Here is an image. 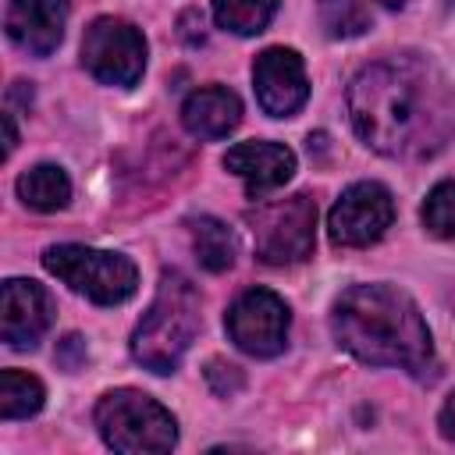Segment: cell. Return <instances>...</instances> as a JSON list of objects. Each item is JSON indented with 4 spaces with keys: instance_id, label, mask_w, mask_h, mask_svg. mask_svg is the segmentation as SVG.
Returning a JSON list of instances; mask_svg holds the SVG:
<instances>
[{
    "instance_id": "obj_1",
    "label": "cell",
    "mask_w": 455,
    "mask_h": 455,
    "mask_svg": "<svg viewBox=\"0 0 455 455\" xmlns=\"http://www.w3.org/2000/svg\"><path fill=\"white\" fill-rule=\"evenodd\" d=\"M348 117L355 135L380 156H434L451 128L455 103L444 78L419 57H387L366 64L348 85Z\"/></svg>"
},
{
    "instance_id": "obj_2",
    "label": "cell",
    "mask_w": 455,
    "mask_h": 455,
    "mask_svg": "<svg viewBox=\"0 0 455 455\" xmlns=\"http://www.w3.org/2000/svg\"><path fill=\"white\" fill-rule=\"evenodd\" d=\"M334 341L366 366H398L412 377L434 373V338L419 306L395 284H352L331 309Z\"/></svg>"
},
{
    "instance_id": "obj_3",
    "label": "cell",
    "mask_w": 455,
    "mask_h": 455,
    "mask_svg": "<svg viewBox=\"0 0 455 455\" xmlns=\"http://www.w3.org/2000/svg\"><path fill=\"white\" fill-rule=\"evenodd\" d=\"M196 334H199V291L185 274L164 270L153 306L146 309V316L132 334V355L153 373H174Z\"/></svg>"
},
{
    "instance_id": "obj_4",
    "label": "cell",
    "mask_w": 455,
    "mask_h": 455,
    "mask_svg": "<svg viewBox=\"0 0 455 455\" xmlns=\"http://www.w3.org/2000/svg\"><path fill=\"white\" fill-rule=\"evenodd\" d=\"M92 419H96L103 444L121 455H142V451L160 455L178 444L174 416L156 398H149L146 391H135V387L107 391L96 402Z\"/></svg>"
},
{
    "instance_id": "obj_5",
    "label": "cell",
    "mask_w": 455,
    "mask_h": 455,
    "mask_svg": "<svg viewBox=\"0 0 455 455\" xmlns=\"http://www.w3.org/2000/svg\"><path fill=\"white\" fill-rule=\"evenodd\" d=\"M43 267L60 277L71 291L92 299L96 306H121L135 295L139 288V270L128 256L107 252V249H89V245H50L43 252Z\"/></svg>"
},
{
    "instance_id": "obj_6",
    "label": "cell",
    "mask_w": 455,
    "mask_h": 455,
    "mask_svg": "<svg viewBox=\"0 0 455 455\" xmlns=\"http://www.w3.org/2000/svg\"><path fill=\"white\" fill-rule=\"evenodd\" d=\"M256 256L267 267H291L313 256L316 242V203L306 192H295L277 203H263L252 213Z\"/></svg>"
},
{
    "instance_id": "obj_7",
    "label": "cell",
    "mask_w": 455,
    "mask_h": 455,
    "mask_svg": "<svg viewBox=\"0 0 455 455\" xmlns=\"http://www.w3.org/2000/svg\"><path fill=\"white\" fill-rule=\"evenodd\" d=\"M82 68L103 85H135L146 71V39L124 18H96L82 36Z\"/></svg>"
},
{
    "instance_id": "obj_8",
    "label": "cell",
    "mask_w": 455,
    "mask_h": 455,
    "mask_svg": "<svg viewBox=\"0 0 455 455\" xmlns=\"http://www.w3.org/2000/svg\"><path fill=\"white\" fill-rule=\"evenodd\" d=\"M228 338L256 359H270L277 352H284L288 341V306L281 295H274L270 288H249L242 291L228 316H224Z\"/></svg>"
},
{
    "instance_id": "obj_9",
    "label": "cell",
    "mask_w": 455,
    "mask_h": 455,
    "mask_svg": "<svg viewBox=\"0 0 455 455\" xmlns=\"http://www.w3.org/2000/svg\"><path fill=\"white\" fill-rule=\"evenodd\" d=\"M395 220L391 192L380 181H355L341 192V199L331 206L327 235L334 245L363 249L384 238V231Z\"/></svg>"
},
{
    "instance_id": "obj_10",
    "label": "cell",
    "mask_w": 455,
    "mask_h": 455,
    "mask_svg": "<svg viewBox=\"0 0 455 455\" xmlns=\"http://www.w3.org/2000/svg\"><path fill=\"white\" fill-rule=\"evenodd\" d=\"M252 89L270 117H291L309 96L302 57L288 46H267L252 64Z\"/></svg>"
},
{
    "instance_id": "obj_11",
    "label": "cell",
    "mask_w": 455,
    "mask_h": 455,
    "mask_svg": "<svg viewBox=\"0 0 455 455\" xmlns=\"http://www.w3.org/2000/svg\"><path fill=\"white\" fill-rule=\"evenodd\" d=\"M53 320L50 295L43 284L25 277H7L0 295V334L11 348H36V341L46 334Z\"/></svg>"
},
{
    "instance_id": "obj_12",
    "label": "cell",
    "mask_w": 455,
    "mask_h": 455,
    "mask_svg": "<svg viewBox=\"0 0 455 455\" xmlns=\"http://www.w3.org/2000/svg\"><path fill=\"white\" fill-rule=\"evenodd\" d=\"M68 25V0H11L4 14L7 39L32 53V57H50Z\"/></svg>"
},
{
    "instance_id": "obj_13",
    "label": "cell",
    "mask_w": 455,
    "mask_h": 455,
    "mask_svg": "<svg viewBox=\"0 0 455 455\" xmlns=\"http://www.w3.org/2000/svg\"><path fill=\"white\" fill-rule=\"evenodd\" d=\"M224 167L245 181V192L249 199H259L274 188H281L291 174H295V153L281 142H263V139H252V142H238L224 153Z\"/></svg>"
},
{
    "instance_id": "obj_14",
    "label": "cell",
    "mask_w": 455,
    "mask_h": 455,
    "mask_svg": "<svg viewBox=\"0 0 455 455\" xmlns=\"http://www.w3.org/2000/svg\"><path fill=\"white\" fill-rule=\"evenodd\" d=\"M242 121V100L228 85H203L181 103V124L196 139H224Z\"/></svg>"
},
{
    "instance_id": "obj_15",
    "label": "cell",
    "mask_w": 455,
    "mask_h": 455,
    "mask_svg": "<svg viewBox=\"0 0 455 455\" xmlns=\"http://www.w3.org/2000/svg\"><path fill=\"white\" fill-rule=\"evenodd\" d=\"M18 199L36 210V213H53L64 210L71 199V181L64 174V167L57 164H36L32 171H25L18 178Z\"/></svg>"
},
{
    "instance_id": "obj_16",
    "label": "cell",
    "mask_w": 455,
    "mask_h": 455,
    "mask_svg": "<svg viewBox=\"0 0 455 455\" xmlns=\"http://www.w3.org/2000/svg\"><path fill=\"white\" fill-rule=\"evenodd\" d=\"M192 249H196L199 267L210 270V274L231 270V263L238 256L235 231L224 220H217V217H196L192 220Z\"/></svg>"
},
{
    "instance_id": "obj_17",
    "label": "cell",
    "mask_w": 455,
    "mask_h": 455,
    "mask_svg": "<svg viewBox=\"0 0 455 455\" xmlns=\"http://www.w3.org/2000/svg\"><path fill=\"white\" fill-rule=\"evenodd\" d=\"M46 387L39 377L21 373V370H4L0 373V416L4 419H28L43 409Z\"/></svg>"
},
{
    "instance_id": "obj_18",
    "label": "cell",
    "mask_w": 455,
    "mask_h": 455,
    "mask_svg": "<svg viewBox=\"0 0 455 455\" xmlns=\"http://www.w3.org/2000/svg\"><path fill=\"white\" fill-rule=\"evenodd\" d=\"M281 0H213V21L235 36H256L270 25Z\"/></svg>"
},
{
    "instance_id": "obj_19",
    "label": "cell",
    "mask_w": 455,
    "mask_h": 455,
    "mask_svg": "<svg viewBox=\"0 0 455 455\" xmlns=\"http://www.w3.org/2000/svg\"><path fill=\"white\" fill-rule=\"evenodd\" d=\"M316 7H320V25L331 39H355L373 21L366 0H320Z\"/></svg>"
},
{
    "instance_id": "obj_20",
    "label": "cell",
    "mask_w": 455,
    "mask_h": 455,
    "mask_svg": "<svg viewBox=\"0 0 455 455\" xmlns=\"http://www.w3.org/2000/svg\"><path fill=\"white\" fill-rule=\"evenodd\" d=\"M423 228L437 238H455V181H437L423 199Z\"/></svg>"
},
{
    "instance_id": "obj_21",
    "label": "cell",
    "mask_w": 455,
    "mask_h": 455,
    "mask_svg": "<svg viewBox=\"0 0 455 455\" xmlns=\"http://www.w3.org/2000/svg\"><path fill=\"white\" fill-rule=\"evenodd\" d=\"M206 384L213 387V395L231 398V395H238V391L245 387V377H242V370H238L235 363L210 359V363H206Z\"/></svg>"
},
{
    "instance_id": "obj_22",
    "label": "cell",
    "mask_w": 455,
    "mask_h": 455,
    "mask_svg": "<svg viewBox=\"0 0 455 455\" xmlns=\"http://www.w3.org/2000/svg\"><path fill=\"white\" fill-rule=\"evenodd\" d=\"M85 359H89V348H85L82 334H68L64 341H57V363L64 370H78V366H85Z\"/></svg>"
},
{
    "instance_id": "obj_23",
    "label": "cell",
    "mask_w": 455,
    "mask_h": 455,
    "mask_svg": "<svg viewBox=\"0 0 455 455\" xmlns=\"http://www.w3.org/2000/svg\"><path fill=\"white\" fill-rule=\"evenodd\" d=\"M437 427H441V434L455 444V391H451L448 402L441 405V412H437Z\"/></svg>"
},
{
    "instance_id": "obj_24",
    "label": "cell",
    "mask_w": 455,
    "mask_h": 455,
    "mask_svg": "<svg viewBox=\"0 0 455 455\" xmlns=\"http://www.w3.org/2000/svg\"><path fill=\"white\" fill-rule=\"evenodd\" d=\"M14 146H18V128H14V114L7 110L4 114V156H11Z\"/></svg>"
},
{
    "instance_id": "obj_25",
    "label": "cell",
    "mask_w": 455,
    "mask_h": 455,
    "mask_svg": "<svg viewBox=\"0 0 455 455\" xmlns=\"http://www.w3.org/2000/svg\"><path fill=\"white\" fill-rule=\"evenodd\" d=\"M384 7H405V0H380Z\"/></svg>"
}]
</instances>
